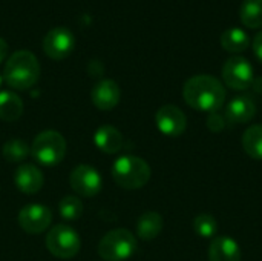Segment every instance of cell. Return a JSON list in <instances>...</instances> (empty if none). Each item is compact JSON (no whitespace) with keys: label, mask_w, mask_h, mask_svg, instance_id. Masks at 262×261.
<instances>
[{"label":"cell","mask_w":262,"mask_h":261,"mask_svg":"<svg viewBox=\"0 0 262 261\" xmlns=\"http://www.w3.org/2000/svg\"><path fill=\"white\" fill-rule=\"evenodd\" d=\"M8 57V43L0 37V63Z\"/></svg>","instance_id":"cell-27"},{"label":"cell","mask_w":262,"mask_h":261,"mask_svg":"<svg viewBox=\"0 0 262 261\" xmlns=\"http://www.w3.org/2000/svg\"><path fill=\"white\" fill-rule=\"evenodd\" d=\"M58 212L66 222H74L78 220L83 214V203L78 197L74 195H66L61 198L58 203Z\"/></svg>","instance_id":"cell-24"},{"label":"cell","mask_w":262,"mask_h":261,"mask_svg":"<svg viewBox=\"0 0 262 261\" xmlns=\"http://www.w3.org/2000/svg\"><path fill=\"white\" fill-rule=\"evenodd\" d=\"M40 75V63L37 57L26 49L12 52L5 63L3 80L6 85L17 91L32 88Z\"/></svg>","instance_id":"cell-2"},{"label":"cell","mask_w":262,"mask_h":261,"mask_svg":"<svg viewBox=\"0 0 262 261\" xmlns=\"http://www.w3.org/2000/svg\"><path fill=\"white\" fill-rule=\"evenodd\" d=\"M112 178L123 189H141L150 180V166L141 157L123 155L112 165Z\"/></svg>","instance_id":"cell-3"},{"label":"cell","mask_w":262,"mask_h":261,"mask_svg":"<svg viewBox=\"0 0 262 261\" xmlns=\"http://www.w3.org/2000/svg\"><path fill=\"white\" fill-rule=\"evenodd\" d=\"M256 115V103L250 95H238L233 97L224 111V117L230 125H243L249 123Z\"/></svg>","instance_id":"cell-13"},{"label":"cell","mask_w":262,"mask_h":261,"mask_svg":"<svg viewBox=\"0 0 262 261\" xmlns=\"http://www.w3.org/2000/svg\"><path fill=\"white\" fill-rule=\"evenodd\" d=\"M243 149L253 160H262V125L249 126L241 138Z\"/></svg>","instance_id":"cell-20"},{"label":"cell","mask_w":262,"mask_h":261,"mask_svg":"<svg viewBox=\"0 0 262 261\" xmlns=\"http://www.w3.org/2000/svg\"><path fill=\"white\" fill-rule=\"evenodd\" d=\"M155 125L167 137H180L187 128V117L178 106L164 105L155 114Z\"/></svg>","instance_id":"cell-11"},{"label":"cell","mask_w":262,"mask_h":261,"mask_svg":"<svg viewBox=\"0 0 262 261\" xmlns=\"http://www.w3.org/2000/svg\"><path fill=\"white\" fill-rule=\"evenodd\" d=\"M223 80L233 91H246L252 88L255 80L252 63L239 55L230 57L223 66Z\"/></svg>","instance_id":"cell-7"},{"label":"cell","mask_w":262,"mask_h":261,"mask_svg":"<svg viewBox=\"0 0 262 261\" xmlns=\"http://www.w3.org/2000/svg\"><path fill=\"white\" fill-rule=\"evenodd\" d=\"M252 89H253V92H256V94H262V77H258V78L253 80Z\"/></svg>","instance_id":"cell-28"},{"label":"cell","mask_w":262,"mask_h":261,"mask_svg":"<svg viewBox=\"0 0 262 261\" xmlns=\"http://www.w3.org/2000/svg\"><path fill=\"white\" fill-rule=\"evenodd\" d=\"M101 175L89 165H78L69 175V185L80 197H94L101 191Z\"/></svg>","instance_id":"cell-8"},{"label":"cell","mask_w":262,"mask_h":261,"mask_svg":"<svg viewBox=\"0 0 262 261\" xmlns=\"http://www.w3.org/2000/svg\"><path fill=\"white\" fill-rule=\"evenodd\" d=\"M206 126L210 132H223L227 126V120L224 117V114H220V112H212L207 115L206 118Z\"/></svg>","instance_id":"cell-25"},{"label":"cell","mask_w":262,"mask_h":261,"mask_svg":"<svg viewBox=\"0 0 262 261\" xmlns=\"http://www.w3.org/2000/svg\"><path fill=\"white\" fill-rule=\"evenodd\" d=\"M46 248L57 258H72L81 248L77 231L68 225H55L46 235Z\"/></svg>","instance_id":"cell-6"},{"label":"cell","mask_w":262,"mask_h":261,"mask_svg":"<svg viewBox=\"0 0 262 261\" xmlns=\"http://www.w3.org/2000/svg\"><path fill=\"white\" fill-rule=\"evenodd\" d=\"M3 158L9 163H21L31 154V146L21 138H9L2 149Z\"/></svg>","instance_id":"cell-22"},{"label":"cell","mask_w":262,"mask_h":261,"mask_svg":"<svg viewBox=\"0 0 262 261\" xmlns=\"http://www.w3.org/2000/svg\"><path fill=\"white\" fill-rule=\"evenodd\" d=\"M183 98L195 111L207 114L218 112L226 103V88L216 77L200 74L184 83Z\"/></svg>","instance_id":"cell-1"},{"label":"cell","mask_w":262,"mask_h":261,"mask_svg":"<svg viewBox=\"0 0 262 261\" xmlns=\"http://www.w3.org/2000/svg\"><path fill=\"white\" fill-rule=\"evenodd\" d=\"M239 18L250 29L262 28V0H244L239 8Z\"/></svg>","instance_id":"cell-21"},{"label":"cell","mask_w":262,"mask_h":261,"mask_svg":"<svg viewBox=\"0 0 262 261\" xmlns=\"http://www.w3.org/2000/svg\"><path fill=\"white\" fill-rule=\"evenodd\" d=\"M243 254L238 242L227 235L212 238L209 246V261H241Z\"/></svg>","instance_id":"cell-15"},{"label":"cell","mask_w":262,"mask_h":261,"mask_svg":"<svg viewBox=\"0 0 262 261\" xmlns=\"http://www.w3.org/2000/svg\"><path fill=\"white\" fill-rule=\"evenodd\" d=\"M23 114L21 98L11 91H0V120L15 122Z\"/></svg>","instance_id":"cell-18"},{"label":"cell","mask_w":262,"mask_h":261,"mask_svg":"<svg viewBox=\"0 0 262 261\" xmlns=\"http://www.w3.org/2000/svg\"><path fill=\"white\" fill-rule=\"evenodd\" d=\"M91 98L95 108L100 111H111L114 109L121 98V89L115 80L103 78L95 83L91 92Z\"/></svg>","instance_id":"cell-12"},{"label":"cell","mask_w":262,"mask_h":261,"mask_svg":"<svg viewBox=\"0 0 262 261\" xmlns=\"http://www.w3.org/2000/svg\"><path fill=\"white\" fill-rule=\"evenodd\" d=\"M193 231L201 238H215L218 232V222L210 214H200L193 218Z\"/></svg>","instance_id":"cell-23"},{"label":"cell","mask_w":262,"mask_h":261,"mask_svg":"<svg viewBox=\"0 0 262 261\" xmlns=\"http://www.w3.org/2000/svg\"><path fill=\"white\" fill-rule=\"evenodd\" d=\"M253 52L258 57V60L262 63V31L256 34V37L253 38Z\"/></svg>","instance_id":"cell-26"},{"label":"cell","mask_w":262,"mask_h":261,"mask_svg":"<svg viewBox=\"0 0 262 261\" xmlns=\"http://www.w3.org/2000/svg\"><path fill=\"white\" fill-rule=\"evenodd\" d=\"M94 143L104 154H117L123 149L124 138L117 128L111 125H103L95 131Z\"/></svg>","instance_id":"cell-16"},{"label":"cell","mask_w":262,"mask_h":261,"mask_svg":"<svg viewBox=\"0 0 262 261\" xmlns=\"http://www.w3.org/2000/svg\"><path fill=\"white\" fill-rule=\"evenodd\" d=\"M163 231V217L155 211L144 212L137 222V235L143 242L155 240Z\"/></svg>","instance_id":"cell-17"},{"label":"cell","mask_w":262,"mask_h":261,"mask_svg":"<svg viewBox=\"0 0 262 261\" xmlns=\"http://www.w3.org/2000/svg\"><path fill=\"white\" fill-rule=\"evenodd\" d=\"M14 183L20 192L32 195L43 188L45 177L35 165L23 163L17 168L14 174Z\"/></svg>","instance_id":"cell-14"},{"label":"cell","mask_w":262,"mask_h":261,"mask_svg":"<svg viewBox=\"0 0 262 261\" xmlns=\"http://www.w3.org/2000/svg\"><path fill=\"white\" fill-rule=\"evenodd\" d=\"M221 46L232 54H239L250 46V37L241 28H230L223 32Z\"/></svg>","instance_id":"cell-19"},{"label":"cell","mask_w":262,"mask_h":261,"mask_svg":"<svg viewBox=\"0 0 262 261\" xmlns=\"http://www.w3.org/2000/svg\"><path fill=\"white\" fill-rule=\"evenodd\" d=\"M52 222V212L43 205H26L18 212V225L28 234L45 232Z\"/></svg>","instance_id":"cell-10"},{"label":"cell","mask_w":262,"mask_h":261,"mask_svg":"<svg viewBox=\"0 0 262 261\" xmlns=\"http://www.w3.org/2000/svg\"><path fill=\"white\" fill-rule=\"evenodd\" d=\"M97 251L104 261H126L137 251V238L127 229H112L103 235Z\"/></svg>","instance_id":"cell-4"},{"label":"cell","mask_w":262,"mask_h":261,"mask_svg":"<svg viewBox=\"0 0 262 261\" xmlns=\"http://www.w3.org/2000/svg\"><path fill=\"white\" fill-rule=\"evenodd\" d=\"M75 46V37L71 29L64 26H57L51 29L43 38V51L52 60L66 58Z\"/></svg>","instance_id":"cell-9"},{"label":"cell","mask_w":262,"mask_h":261,"mask_svg":"<svg viewBox=\"0 0 262 261\" xmlns=\"http://www.w3.org/2000/svg\"><path fill=\"white\" fill-rule=\"evenodd\" d=\"M2 83H3V74H0V86H2Z\"/></svg>","instance_id":"cell-29"},{"label":"cell","mask_w":262,"mask_h":261,"mask_svg":"<svg viewBox=\"0 0 262 261\" xmlns=\"http://www.w3.org/2000/svg\"><path fill=\"white\" fill-rule=\"evenodd\" d=\"M66 154V140L57 131H43L31 145L32 158L43 166L58 165Z\"/></svg>","instance_id":"cell-5"}]
</instances>
